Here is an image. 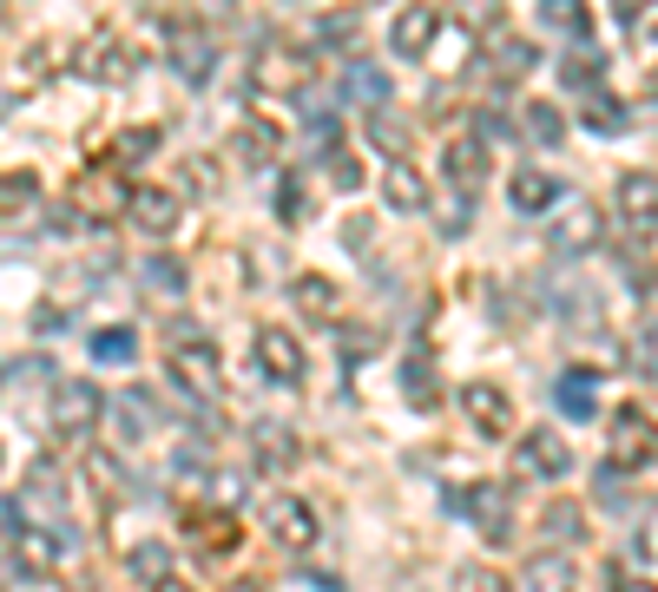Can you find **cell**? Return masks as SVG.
<instances>
[{"label":"cell","mask_w":658,"mask_h":592,"mask_svg":"<svg viewBox=\"0 0 658 592\" xmlns=\"http://www.w3.org/2000/svg\"><path fill=\"white\" fill-rule=\"evenodd\" d=\"M316 33H323L330 47H350V40L363 33V20H356V13H323V20H316Z\"/></svg>","instance_id":"41"},{"label":"cell","mask_w":658,"mask_h":592,"mask_svg":"<svg viewBox=\"0 0 658 592\" xmlns=\"http://www.w3.org/2000/svg\"><path fill=\"white\" fill-rule=\"evenodd\" d=\"M520 592H573V560L567 553H533L527 573H520Z\"/></svg>","instance_id":"22"},{"label":"cell","mask_w":658,"mask_h":592,"mask_svg":"<svg viewBox=\"0 0 658 592\" xmlns=\"http://www.w3.org/2000/svg\"><path fill=\"white\" fill-rule=\"evenodd\" d=\"M586 126H592V132H626V106H619L612 92H592V99H586Z\"/></svg>","instance_id":"33"},{"label":"cell","mask_w":658,"mask_h":592,"mask_svg":"<svg viewBox=\"0 0 658 592\" xmlns=\"http://www.w3.org/2000/svg\"><path fill=\"white\" fill-rule=\"evenodd\" d=\"M99 408H106V395H99L92 382H79V375L53 382V428H60V435H86V428L99 422Z\"/></svg>","instance_id":"7"},{"label":"cell","mask_w":658,"mask_h":592,"mask_svg":"<svg viewBox=\"0 0 658 592\" xmlns=\"http://www.w3.org/2000/svg\"><path fill=\"white\" fill-rule=\"evenodd\" d=\"M310 73H316V60H310L303 47H277V40L251 60V86H257V92H303Z\"/></svg>","instance_id":"3"},{"label":"cell","mask_w":658,"mask_h":592,"mask_svg":"<svg viewBox=\"0 0 658 592\" xmlns=\"http://www.w3.org/2000/svg\"><path fill=\"white\" fill-rule=\"evenodd\" d=\"M139 277H146V290H165V296L185 290V264H171V257H146Z\"/></svg>","instance_id":"35"},{"label":"cell","mask_w":658,"mask_h":592,"mask_svg":"<svg viewBox=\"0 0 658 592\" xmlns=\"http://www.w3.org/2000/svg\"><path fill=\"white\" fill-rule=\"evenodd\" d=\"M520 132H527L533 146H560V139H567V119H560L553 106H520Z\"/></svg>","instance_id":"28"},{"label":"cell","mask_w":658,"mask_h":592,"mask_svg":"<svg viewBox=\"0 0 658 592\" xmlns=\"http://www.w3.org/2000/svg\"><path fill=\"white\" fill-rule=\"evenodd\" d=\"M592 402H599V375H592V369L553 375V408H560L567 422H586V415H592Z\"/></svg>","instance_id":"17"},{"label":"cell","mask_w":658,"mask_h":592,"mask_svg":"<svg viewBox=\"0 0 658 592\" xmlns=\"http://www.w3.org/2000/svg\"><path fill=\"white\" fill-rule=\"evenodd\" d=\"M291 303L303 309V316H316V323H336V309H343V296H336V284H330L323 270L291 277Z\"/></svg>","instance_id":"16"},{"label":"cell","mask_w":658,"mask_h":592,"mask_svg":"<svg viewBox=\"0 0 658 592\" xmlns=\"http://www.w3.org/2000/svg\"><path fill=\"white\" fill-rule=\"evenodd\" d=\"M230 540H237V514H224V507L191 514V546H198V553H224Z\"/></svg>","instance_id":"25"},{"label":"cell","mask_w":658,"mask_h":592,"mask_svg":"<svg viewBox=\"0 0 658 592\" xmlns=\"http://www.w3.org/2000/svg\"><path fill=\"white\" fill-rule=\"evenodd\" d=\"M171 375H178V388H185L191 402H212V395L224 388V356H218V343H212L205 329L178 323V329H171Z\"/></svg>","instance_id":"1"},{"label":"cell","mask_w":658,"mask_h":592,"mask_svg":"<svg viewBox=\"0 0 658 592\" xmlns=\"http://www.w3.org/2000/svg\"><path fill=\"white\" fill-rule=\"evenodd\" d=\"M158 592H191V586H178V580H165V586H158Z\"/></svg>","instance_id":"48"},{"label":"cell","mask_w":658,"mask_h":592,"mask_svg":"<svg viewBox=\"0 0 658 592\" xmlns=\"http://www.w3.org/2000/svg\"><path fill=\"white\" fill-rule=\"evenodd\" d=\"M441 507H448V514H474V526H481L488 540H508V494H501V481L448 487V494H441Z\"/></svg>","instance_id":"4"},{"label":"cell","mask_w":658,"mask_h":592,"mask_svg":"<svg viewBox=\"0 0 658 592\" xmlns=\"http://www.w3.org/2000/svg\"><path fill=\"white\" fill-rule=\"evenodd\" d=\"M402 395H409L415 408L435 402V369H429V356H409V363H402Z\"/></svg>","instance_id":"31"},{"label":"cell","mask_w":658,"mask_h":592,"mask_svg":"<svg viewBox=\"0 0 658 592\" xmlns=\"http://www.w3.org/2000/svg\"><path fill=\"white\" fill-rule=\"evenodd\" d=\"M191 191H218V171H212V158H191Z\"/></svg>","instance_id":"45"},{"label":"cell","mask_w":658,"mask_h":592,"mask_svg":"<svg viewBox=\"0 0 658 592\" xmlns=\"http://www.w3.org/2000/svg\"><path fill=\"white\" fill-rule=\"evenodd\" d=\"M336 336H343V356H375V343H382V336H375V329H363V323H350V329L336 323Z\"/></svg>","instance_id":"43"},{"label":"cell","mask_w":658,"mask_h":592,"mask_svg":"<svg viewBox=\"0 0 658 592\" xmlns=\"http://www.w3.org/2000/svg\"><path fill=\"white\" fill-rule=\"evenodd\" d=\"M553 198H560V178L547 171V165H520L508 178V205L520 218H540V211H553Z\"/></svg>","instance_id":"12"},{"label":"cell","mask_w":658,"mask_h":592,"mask_svg":"<svg viewBox=\"0 0 658 592\" xmlns=\"http://www.w3.org/2000/svg\"><path fill=\"white\" fill-rule=\"evenodd\" d=\"M126 191H132V185H119V178H112V165H99V171H92V178L79 185L73 198L86 205V211H99V218H112V211H126Z\"/></svg>","instance_id":"23"},{"label":"cell","mask_w":658,"mask_h":592,"mask_svg":"<svg viewBox=\"0 0 658 592\" xmlns=\"http://www.w3.org/2000/svg\"><path fill=\"white\" fill-rule=\"evenodd\" d=\"M323 165H330V178H336L343 191H363V165H356V151H350V146H330Z\"/></svg>","instance_id":"38"},{"label":"cell","mask_w":658,"mask_h":592,"mask_svg":"<svg viewBox=\"0 0 658 592\" xmlns=\"http://www.w3.org/2000/svg\"><path fill=\"white\" fill-rule=\"evenodd\" d=\"M612 592H658V580H626V573H612Z\"/></svg>","instance_id":"46"},{"label":"cell","mask_w":658,"mask_h":592,"mask_svg":"<svg viewBox=\"0 0 658 592\" xmlns=\"http://www.w3.org/2000/svg\"><path fill=\"white\" fill-rule=\"evenodd\" d=\"M171 67L185 86H205V79L218 73V47H212V33L205 27H178L171 33Z\"/></svg>","instance_id":"11"},{"label":"cell","mask_w":658,"mask_h":592,"mask_svg":"<svg viewBox=\"0 0 658 592\" xmlns=\"http://www.w3.org/2000/svg\"><path fill=\"white\" fill-rule=\"evenodd\" d=\"M540 20L553 33H573V40H586V27H592V13H586L580 0H540Z\"/></svg>","instance_id":"29"},{"label":"cell","mask_w":658,"mask_h":592,"mask_svg":"<svg viewBox=\"0 0 658 592\" xmlns=\"http://www.w3.org/2000/svg\"><path fill=\"white\" fill-rule=\"evenodd\" d=\"M513 461L533 481H567L573 474V447H567V435H553V428H527L520 447H513Z\"/></svg>","instance_id":"5"},{"label":"cell","mask_w":658,"mask_h":592,"mask_svg":"<svg viewBox=\"0 0 658 592\" xmlns=\"http://www.w3.org/2000/svg\"><path fill=\"white\" fill-rule=\"evenodd\" d=\"M389 92H395V86H389V73H382L375 60H350V67H343V92H336V99H363V106H375V112H382V106H389Z\"/></svg>","instance_id":"19"},{"label":"cell","mask_w":658,"mask_h":592,"mask_svg":"<svg viewBox=\"0 0 658 592\" xmlns=\"http://www.w3.org/2000/svg\"><path fill=\"white\" fill-rule=\"evenodd\" d=\"M494 139H513V119H501V106H481L474 112V146H494Z\"/></svg>","instance_id":"40"},{"label":"cell","mask_w":658,"mask_h":592,"mask_svg":"<svg viewBox=\"0 0 658 592\" xmlns=\"http://www.w3.org/2000/svg\"><path fill=\"white\" fill-rule=\"evenodd\" d=\"M369 139L389 151V158H402V151H409V126H402V119H389V112H369Z\"/></svg>","instance_id":"36"},{"label":"cell","mask_w":658,"mask_h":592,"mask_svg":"<svg viewBox=\"0 0 658 592\" xmlns=\"http://www.w3.org/2000/svg\"><path fill=\"white\" fill-rule=\"evenodd\" d=\"M441 27H448V13H441V7H402V13H395V27H389L395 60H422V53L441 40Z\"/></svg>","instance_id":"8"},{"label":"cell","mask_w":658,"mask_h":592,"mask_svg":"<svg viewBox=\"0 0 658 592\" xmlns=\"http://www.w3.org/2000/svg\"><path fill=\"white\" fill-rule=\"evenodd\" d=\"M257 369L271 375L277 388H296L303 369H310V356H303V343H296L284 323H264V329H257Z\"/></svg>","instance_id":"6"},{"label":"cell","mask_w":658,"mask_h":592,"mask_svg":"<svg viewBox=\"0 0 658 592\" xmlns=\"http://www.w3.org/2000/svg\"><path fill=\"white\" fill-rule=\"evenodd\" d=\"M132 580H139V586H165V580H171V546H165V540L132 546Z\"/></svg>","instance_id":"27"},{"label":"cell","mask_w":658,"mask_h":592,"mask_svg":"<svg viewBox=\"0 0 658 592\" xmlns=\"http://www.w3.org/2000/svg\"><path fill=\"white\" fill-rule=\"evenodd\" d=\"M230 592H264V586H251V580H244V586H230Z\"/></svg>","instance_id":"49"},{"label":"cell","mask_w":658,"mask_h":592,"mask_svg":"<svg viewBox=\"0 0 658 592\" xmlns=\"http://www.w3.org/2000/svg\"><path fill=\"white\" fill-rule=\"evenodd\" d=\"M441 165H448V178L461 191H481L488 185V146H474V139H454V146L441 151Z\"/></svg>","instance_id":"21"},{"label":"cell","mask_w":658,"mask_h":592,"mask_svg":"<svg viewBox=\"0 0 658 592\" xmlns=\"http://www.w3.org/2000/svg\"><path fill=\"white\" fill-rule=\"evenodd\" d=\"M560 79H567V86H592V79H599V53H592V47H573V53L560 60Z\"/></svg>","instance_id":"39"},{"label":"cell","mask_w":658,"mask_h":592,"mask_svg":"<svg viewBox=\"0 0 658 592\" xmlns=\"http://www.w3.org/2000/svg\"><path fill=\"white\" fill-rule=\"evenodd\" d=\"M119 422H126L119 435H126V442H139V435L158 428V402H151L146 388H139V395H126V402H119Z\"/></svg>","instance_id":"30"},{"label":"cell","mask_w":658,"mask_h":592,"mask_svg":"<svg viewBox=\"0 0 658 592\" xmlns=\"http://www.w3.org/2000/svg\"><path fill=\"white\" fill-rule=\"evenodd\" d=\"M277 146H284V139H277L271 119H237V132H230V158H237V165H271Z\"/></svg>","instance_id":"18"},{"label":"cell","mask_w":658,"mask_h":592,"mask_svg":"<svg viewBox=\"0 0 658 592\" xmlns=\"http://www.w3.org/2000/svg\"><path fill=\"white\" fill-rule=\"evenodd\" d=\"M264 526H271V540H277V546H291V553H303V546L316 540V520H310V507H303V501H291V494H277V501L264 507Z\"/></svg>","instance_id":"14"},{"label":"cell","mask_w":658,"mask_h":592,"mask_svg":"<svg viewBox=\"0 0 658 592\" xmlns=\"http://www.w3.org/2000/svg\"><path fill=\"white\" fill-rule=\"evenodd\" d=\"M639 553H658V507H652V520H646V540H639Z\"/></svg>","instance_id":"47"},{"label":"cell","mask_w":658,"mask_h":592,"mask_svg":"<svg viewBox=\"0 0 658 592\" xmlns=\"http://www.w3.org/2000/svg\"><path fill=\"white\" fill-rule=\"evenodd\" d=\"M658 461V428L646 408H619L612 422H606V461L599 467H612V474H639V467H652Z\"/></svg>","instance_id":"2"},{"label":"cell","mask_w":658,"mask_h":592,"mask_svg":"<svg viewBox=\"0 0 658 592\" xmlns=\"http://www.w3.org/2000/svg\"><path fill=\"white\" fill-rule=\"evenodd\" d=\"M612 205H619V218L632 224V230H652L658 224V171H626L619 191H612Z\"/></svg>","instance_id":"13"},{"label":"cell","mask_w":658,"mask_h":592,"mask_svg":"<svg viewBox=\"0 0 658 592\" xmlns=\"http://www.w3.org/2000/svg\"><path fill=\"white\" fill-rule=\"evenodd\" d=\"M251 442H257L264 474H291V467H296V442L277 428V422H257V428H251Z\"/></svg>","instance_id":"24"},{"label":"cell","mask_w":658,"mask_h":592,"mask_svg":"<svg viewBox=\"0 0 658 592\" xmlns=\"http://www.w3.org/2000/svg\"><path fill=\"white\" fill-rule=\"evenodd\" d=\"M92 356H99V363H132V356H139V336H132V329H99V336H92Z\"/></svg>","instance_id":"34"},{"label":"cell","mask_w":658,"mask_h":592,"mask_svg":"<svg viewBox=\"0 0 658 592\" xmlns=\"http://www.w3.org/2000/svg\"><path fill=\"white\" fill-rule=\"evenodd\" d=\"M606 244V211L599 205H567V218H553V257H586Z\"/></svg>","instance_id":"9"},{"label":"cell","mask_w":658,"mask_h":592,"mask_svg":"<svg viewBox=\"0 0 658 592\" xmlns=\"http://www.w3.org/2000/svg\"><path fill=\"white\" fill-rule=\"evenodd\" d=\"M540 526H547V540H553V546H573V540H586V507H580V501H553ZM553 546H547V553H553Z\"/></svg>","instance_id":"26"},{"label":"cell","mask_w":658,"mask_h":592,"mask_svg":"<svg viewBox=\"0 0 658 592\" xmlns=\"http://www.w3.org/2000/svg\"><path fill=\"white\" fill-rule=\"evenodd\" d=\"M86 474H92V487H99L106 501H119V494H126V474H119V461H112V454H86Z\"/></svg>","instance_id":"37"},{"label":"cell","mask_w":658,"mask_h":592,"mask_svg":"<svg viewBox=\"0 0 658 592\" xmlns=\"http://www.w3.org/2000/svg\"><path fill=\"white\" fill-rule=\"evenodd\" d=\"M382 198H389V211H429V185H422V171L415 165H389V178H382Z\"/></svg>","instance_id":"20"},{"label":"cell","mask_w":658,"mask_h":592,"mask_svg":"<svg viewBox=\"0 0 658 592\" xmlns=\"http://www.w3.org/2000/svg\"><path fill=\"white\" fill-rule=\"evenodd\" d=\"M277 211H284L291 224L310 211V191H303V178H284V185H277Z\"/></svg>","instance_id":"42"},{"label":"cell","mask_w":658,"mask_h":592,"mask_svg":"<svg viewBox=\"0 0 658 592\" xmlns=\"http://www.w3.org/2000/svg\"><path fill=\"white\" fill-rule=\"evenodd\" d=\"M494 67H501V73L508 79H520V73H533V67H540V53H533V40H501V47H494Z\"/></svg>","instance_id":"32"},{"label":"cell","mask_w":658,"mask_h":592,"mask_svg":"<svg viewBox=\"0 0 658 592\" xmlns=\"http://www.w3.org/2000/svg\"><path fill=\"white\" fill-rule=\"evenodd\" d=\"M461 408H468V422H474L481 435H501V428L513 422L508 395H501L494 382H468V388H461Z\"/></svg>","instance_id":"15"},{"label":"cell","mask_w":658,"mask_h":592,"mask_svg":"<svg viewBox=\"0 0 658 592\" xmlns=\"http://www.w3.org/2000/svg\"><path fill=\"white\" fill-rule=\"evenodd\" d=\"M126 218L146 224L151 237H165L171 224L185 218V198H178V191H165V185H132V191H126Z\"/></svg>","instance_id":"10"},{"label":"cell","mask_w":658,"mask_h":592,"mask_svg":"<svg viewBox=\"0 0 658 592\" xmlns=\"http://www.w3.org/2000/svg\"><path fill=\"white\" fill-rule=\"evenodd\" d=\"M151 146H158V132H151V126H146V132H126V139H119V158H146Z\"/></svg>","instance_id":"44"}]
</instances>
